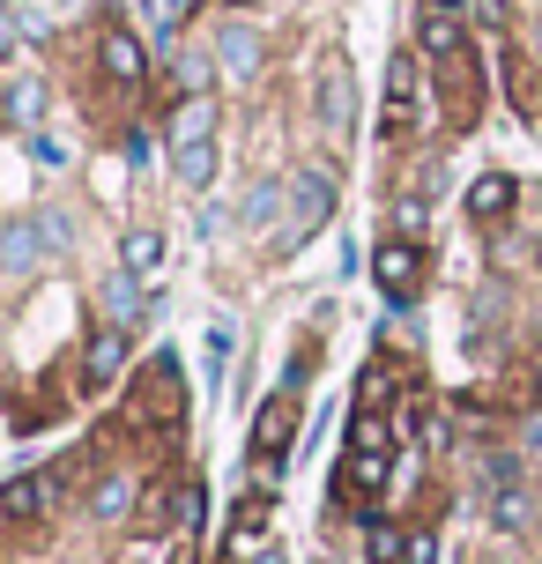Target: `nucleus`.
Returning a JSON list of instances; mask_svg holds the SVG:
<instances>
[{
    "label": "nucleus",
    "mask_w": 542,
    "mask_h": 564,
    "mask_svg": "<svg viewBox=\"0 0 542 564\" xmlns=\"http://www.w3.org/2000/svg\"><path fill=\"white\" fill-rule=\"evenodd\" d=\"M0 260H8V268H30V260H37V230H8Z\"/></svg>",
    "instance_id": "obj_19"
},
{
    "label": "nucleus",
    "mask_w": 542,
    "mask_h": 564,
    "mask_svg": "<svg viewBox=\"0 0 542 564\" xmlns=\"http://www.w3.org/2000/svg\"><path fill=\"white\" fill-rule=\"evenodd\" d=\"M178 528H186V535H194V528H200V490H194V482L178 490Z\"/></svg>",
    "instance_id": "obj_22"
},
{
    "label": "nucleus",
    "mask_w": 542,
    "mask_h": 564,
    "mask_svg": "<svg viewBox=\"0 0 542 564\" xmlns=\"http://www.w3.org/2000/svg\"><path fill=\"white\" fill-rule=\"evenodd\" d=\"M401 557H409V564H438V542H431V535H409V550H401Z\"/></svg>",
    "instance_id": "obj_23"
},
{
    "label": "nucleus",
    "mask_w": 542,
    "mask_h": 564,
    "mask_svg": "<svg viewBox=\"0 0 542 564\" xmlns=\"http://www.w3.org/2000/svg\"><path fill=\"white\" fill-rule=\"evenodd\" d=\"M53 490H59L53 476H15L8 490H0V528H30L37 512L53 506Z\"/></svg>",
    "instance_id": "obj_7"
},
{
    "label": "nucleus",
    "mask_w": 542,
    "mask_h": 564,
    "mask_svg": "<svg viewBox=\"0 0 542 564\" xmlns=\"http://www.w3.org/2000/svg\"><path fill=\"white\" fill-rule=\"evenodd\" d=\"M119 365H127V327H105V335L89 341V357H83V387L119 379Z\"/></svg>",
    "instance_id": "obj_10"
},
{
    "label": "nucleus",
    "mask_w": 542,
    "mask_h": 564,
    "mask_svg": "<svg viewBox=\"0 0 542 564\" xmlns=\"http://www.w3.org/2000/svg\"><path fill=\"white\" fill-rule=\"evenodd\" d=\"M506 208H513V178H506V171H484V178L468 186V216H476V224H498Z\"/></svg>",
    "instance_id": "obj_11"
},
{
    "label": "nucleus",
    "mask_w": 542,
    "mask_h": 564,
    "mask_svg": "<svg viewBox=\"0 0 542 564\" xmlns=\"http://www.w3.org/2000/svg\"><path fill=\"white\" fill-rule=\"evenodd\" d=\"M416 127V59L394 53V75H387V141H401Z\"/></svg>",
    "instance_id": "obj_8"
},
{
    "label": "nucleus",
    "mask_w": 542,
    "mask_h": 564,
    "mask_svg": "<svg viewBox=\"0 0 542 564\" xmlns=\"http://www.w3.org/2000/svg\"><path fill=\"white\" fill-rule=\"evenodd\" d=\"M319 127H327V134H343L349 127V67H327V75H319Z\"/></svg>",
    "instance_id": "obj_13"
},
{
    "label": "nucleus",
    "mask_w": 542,
    "mask_h": 564,
    "mask_svg": "<svg viewBox=\"0 0 542 564\" xmlns=\"http://www.w3.org/2000/svg\"><path fill=\"white\" fill-rule=\"evenodd\" d=\"M387 446H394V423L379 416V409H365L357 431H349V453H387Z\"/></svg>",
    "instance_id": "obj_17"
},
{
    "label": "nucleus",
    "mask_w": 542,
    "mask_h": 564,
    "mask_svg": "<svg viewBox=\"0 0 542 564\" xmlns=\"http://www.w3.org/2000/svg\"><path fill=\"white\" fill-rule=\"evenodd\" d=\"M172 171H178V186H208V178H216V105H208V97H186V105H178Z\"/></svg>",
    "instance_id": "obj_1"
},
{
    "label": "nucleus",
    "mask_w": 542,
    "mask_h": 564,
    "mask_svg": "<svg viewBox=\"0 0 542 564\" xmlns=\"http://www.w3.org/2000/svg\"><path fill=\"white\" fill-rule=\"evenodd\" d=\"M416 37H424V53L446 67V59H460L468 45H460V0H424V23H416Z\"/></svg>",
    "instance_id": "obj_4"
},
{
    "label": "nucleus",
    "mask_w": 542,
    "mask_h": 564,
    "mask_svg": "<svg viewBox=\"0 0 542 564\" xmlns=\"http://www.w3.org/2000/svg\"><path fill=\"white\" fill-rule=\"evenodd\" d=\"M97 59H105V75H112L119 89H142V75H149V53H142V37L134 30H105V45H97Z\"/></svg>",
    "instance_id": "obj_6"
},
{
    "label": "nucleus",
    "mask_w": 542,
    "mask_h": 564,
    "mask_svg": "<svg viewBox=\"0 0 542 564\" xmlns=\"http://www.w3.org/2000/svg\"><path fill=\"white\" fill-rule=\"evenodd\" d=\"M327 216H335V178H327V171H297V178H290V224L275 230V246L297 253Z\"/></svg>",
    "instance_id": "obj_2"
},
{
    "label": "nucleus",
    "mask_w": 542,
    "mask_h": 564,
    "mask_svg": "<svg viewBox=\"0 0 542 564\" xmlns=\"http://www.w3.org/2000/svg\"><path fill=\"white\" fill-rule=\"evenodd\" d=\"M371 275L387 297H416V282H424V246L416 238H387L379 253H371Z\"/></svg>",
    "instance_id": "obj_3"
},
{
    "label": "nucleus",
    "mask_w": 542,
    "mask_h": 564,
    "mask_svg": "<svg viewBox=\"0 0 542 564\" xmlns=\"http://www.w3.org/2000/svg\"><path fill=\"white\" fill-rule=\"evenodd\" d=\"M0 112H8V127H37V112H45V83H30V75H15V83L0 89Z\"/></svg>",
    "instance_id": "obj_12"
},
{
    "label": "nucleus",
    "mask_w": 542,
    "mask_h": 564,
    "mask_svg": "<svg viewBox=\"0 0 542 564\" xmlns=\"http://www.w3.org/2000/svg\"><path fill=\"white\" fill-rule=\"evenodd\" d=\"M119 564H172V550H164V542L149 535V542H134V550H127V557H119Z\"/></svg>",
    "instance_id": "obj_21"
},
{
    "label": "nucleus",
    "mask_w": 542,
    "mask_h": 564,
    "mask_svg": "<svg viewBox=\"0 0 542 564\" xmlns=\"http://www.w3.org/2000/svg\"><path fill=\"white\" fill-rule=\"evenodd\" d=\"M349 490L357 498H379L387 490V453H349Z\"/></svg>",
    "instance_id": "obj_15"
},
{
    "label": "nucleus",
    "mask_w": 542,
    "mask_h": 564,
    "mask_svg": "<svg viewBox=\"0 0 542 564\" xmlns=\"http://www.w3.org/2000/svg\"><path fill=\"white\" fill-rule=\"evenodd\" d=\"M260 535H268V490H253L246 506L230 512V550L246 557V550H260Z\"/></svg>",
    "instance_id": "obj_14"
},
{
    "label": "nucleus",
    "mask_w": 542,
    "mask_h": 564,
    "mask_svg": "<svg viewBox=\"0 0 542 564\" xmlns=\"http://www.w3.org/2000/svg\"><path fill=\"white\" fill-rule=\"evenodd\" d=\"M260 564H275V557H260Z\"/></svg>",
    "instance_id": "obj_24"
},
{
    "label": "nucleus",
    "mask_w": 542,
    "mask_h": 564,
    "mask_svg": "<svg viewBox=\"0 0 542 564\" xmlns=\"http://www.w3.org/2000/svg\"><path fill=\"white\" fill-rule=\"evenodd\" d=\"M401 550H409V542H401L394 528H371V564H401Z\"/></svg>",
    "instance_id": "obj_20"
},
{
    "label": "nucleus",
    "mask_w": 542,
    "mask_h": 564,
    "mask_svg": "<svg viewBox=\"0 0 542 564\" xmlns=\"http://www.w3.org/2000/svg\"><path fill=\"white\" fill-rule=\"evenodd\" d=\"M290 438H297V401H290V394L260 401V416H253V460H275V453H290Z\"/></svg>",
    "instance_id": "obj_5"
},
{
    "label": "nucleus",
    "mask_w": 542,
    "mask_h": 564,
    "mask_svg": "<svg viewBox=\"0 0 542 564\" xmlns=\"http://www.w3.org/2000/svg\"><path fill=\"white\" fill-rule=\"evenodd\" d=\"M127 498H134V482L112 476V482H97V498H89V506H97V520H119V512H127Z\"/></svg>",
    "instance_id": "obj_18"
},
{
    "label": "nucleus",
    "mask_w": 542,
    "mask_h": 564,
    "mask_svg": "<svg viewBox=\"0 0 542 564\" xmlns=\"http://www.w3.org/2000/svg\"><path fill=\"white\" fill-rule=\"evenodd\" d=\"M224 67H230V75H253V67H260V37H253V30H238V23L224 30Z\"/></svg>",
    "instance_id": "obj_16"
},
{
    "label": "nucleus",
    "mask_w": 542,
    "mask_h": 564,
    "mask_svg": "<svg viewBox=\"0 0 542 564\" xmlns=\"http://www.w3.org/2000/svg\"><path fill=\"white\" fill-rule=\"evenodd\" d=\"M535 387H542V371H535Z\"/></svg>",
    "instance_id": "obj_25"
},
{
    "label": "nucleus",
    "mask_w": 542,
    "mask_h": 564,
    "mask_svg": "<svg viewBox=\"0 0 542 564\" xmlns=\"http://www.w3.org/2000/svg\"><path fill=\"white\" fill-rule=\"evenodd\" d=\"M119 260H127V275L142 282V290H156V282H164V238H156V230H127Z\"/></svg>",
    "instance_id": "obj_9"
}]
</instances>
